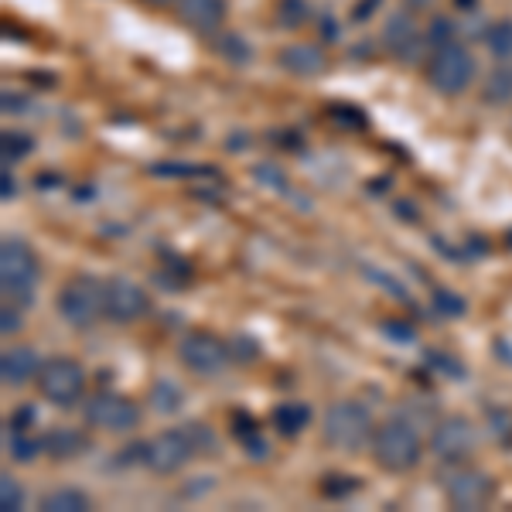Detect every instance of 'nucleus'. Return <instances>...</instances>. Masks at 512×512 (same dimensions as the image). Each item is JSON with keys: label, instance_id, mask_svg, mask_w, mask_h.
I'll return each instance as SVG.
<instances>
[{"label": "nucleus", "instance_id": "obj_27", "mask_svg": "<svg viewBox=\"0 0 512 512\" xmlns=\"http://www.w3.org/2000/svg\"><path fill=\"white\" fill-rule=\"evenodd\" d=\"M181 431L188 434V441H192L195 454H212V451L219 448V444H216V434L209 431V424H185Z\"/></svg>", "mask_w": 512, "mask_h": 512}, {"label": "nucleus", "instance_id": "obj_22", "mask_svg": "<svg viewBox=\"0 0 512 512\" xmlns=\"http://www.w3.org/2000/svg\"><path fill=\"white\" fill-rule=\"evenodd\" d=\"M485 45H489V52L499 62H512V18H502V21L489 24V31H485Z\"/></svg>", "mask_w": 512, "mask_h": 512}, {"label": "nucleus", "instance_id": "obj_7", "mask_svg": "<svg viewBox=\"0 0 512 512\" xmlns=\"http://www.w3.org/2000/svg\"><path fill=\"white\" fill-rule=\"evenodd\" d=\"M444 495L454 509L461 512H472V509H485L495 495L492 478L478 468H468L465 461L461 465H451V472L444 475Z\"/></svg>", "mask_w": 512, "mask_h": 512}, {"label": "nucleus", "instance_id": "obj_6", "mask_svg": "<svg viewBox=\"0 0 512 512\" xmlns=\"http://www.w3.org/2000/svg\"><path fill=\"white\" fill-rule=\"evenodd\" d=\"M0 284L11 297L31 301V291L38 284V256L24 239L7 236L0 243Z\"/></svg>", "mask_w": 512, "mask_h": 512}, {"label": "nucleus", "instance_id": "obj_11", "mask_svg": "<svg viewBox=\"0 0 512 512\" xmlns=\"http://www.w3.org/2000/svg\"><path fill=\"white\" fill-rule=\"evenodd\" d=\"M431 448L444 465H461L475 451V424L468 417H444L431 434Z\"/></svg>", "mask_w": 512, "mask_h": 512}, {"label": "nucleus", "instance_id": "obj_2", "mask_svg": "<svg viewBox=\"0 0 512 512\" xmlns=\"http://www.w3.org/2000/svg\"><path fill=\"white\" fill-rule=\"evenodd\" d=\"M475 72H478L475 55L468 52L461 41L437 45L431 52V59H427V65H424L427 82H431L441 96H461L475 82Z\"/></svg>", "mask_w": 512, "mask_h": 512}, {"label": "nucleus", "instance_id": "obj_19", "mask_svg": "<svg viewBox=\"0 0 512 512\" xmlns=\"http://www.w3.org/2000/svg\"><path fill=\"white\" fill-rule=\"evenodd\" d=\"M4 448H7V458H14V461H21V465H28V461H35L38 454L45 451V444H41V437H35L31 431H24V427L7 424Z\"/></svg>", "mask_w": 512, "mask_h": 512}, {"label": "nucleus", "instance_id": "obj_13", "mask_svg": "<svg viewBox=\"0 0 512 512\" xmlns=\"http://www.w3.org/2000/svg\"><path fill=\"white\" fill-rule=\"evenodd\" d=\"M280 69L291 72L297 79H315V76H325L328 69H332V59H328V52L315 41H297V45H287L284 52L277 55Z\"/></svg>", "mask_w": 512, "mask_h": 512}, {"label": "nucleus", "instance_id": "obj_37", "mask_svg": "<svg viewBox=\"0 0 512 512\" xmlns=\"http://www.w3.org/2000/svg\"><path fill=\"white\" fill-rule=\"evenodd\" d=\"M403 4H407V11H431V7L437 4V0H403Z\"/></svg>", "mask_w": 512, "mask_h": 512}, {"label": "nucleus", "instance_id": "obj_24", "mask_svg": "<svg viewBox=\"0 0 512 512\" xmlns=\"http://www.w3.org/2000/svg\"><path fill=\"white\" fill-rule=\"evenodd\" d=\"M35 151V140H31L28 134H21V130H7L4 134V161H21L28 158V154Z\"/></svg>", "mask_w": 512, "mask_h": 512}, {"label": "nucleus", "instance_id": "obj_9", "mask_svg": "<svg viewBox=\"0 0 512 512\" xmlns=\"http://www.w3.org/2000/svg\"><path fill=\"white\" fill-rule=\"evenodd\" d=\"M178 359L195 376H216L229 362V345L212 332H188L178 345Z\"/></svg>", "mask_w": 512, "mask_h": 512}, {"label": "nucleus", "instance_id": "obj_23", "mask_svg": "<svg viewBox=\"0 0 512 512\" xmlns=\"http://www.w3.org/2000/svg\"><path fill=\"white\" fill-rule=\"evenodd\" d=\"M311 21V4L308 0H277V24L287 31H297Z\"/></svg>", "mask_w": 512, "mask_h": 512}, {"label": "nucleus", "instance_id": "obj_12", "mask_svg": "<svg viewBox=\"0 0 512 512\" xmlns=\"http://www.w3.org/2000/svg\"><path fill=\"white\" fill-rule=\"evenodd\" d=\"M195 458V448L185 431H164L144 444V465L158 475H175Z\"/></svg>", "mask_w": 512, "mask_h": 512}, {"label": "nucleus", "instance_id": "obj_17", "mask_svg": "<svg viewBox=\"0 0 512 512\" xmlns=\"http://www.w3.org/2000/svg\"><path fill=\"white\" fill-rule=\"evenodd\" d=\"M270 420H274V427L284 437H297V434H304L311 427V407H308V403H301V400L277 403Z\"/></svg>", "mask_w": 512, "mask_h": 512}, {"label": "nucleus", "instance_id": "obj_16", "mask_svg": "<svg viewBox=\"0 0 512 512\" xmlns=\"http://www.w3.org/2000/svg\"><path fill=\"white\" fill-rule=\"evenodd\" d=\"M38 373H41V359L31 345H14L0 359V379H4V386H14V390L28 386L31 379H38Z\"/></svg>", "mask_w": 512, "mask_h": 512}, {"label": "nucleus", "instance_id": "obj_15", "mask_svg": "<svg viewBox=\"0 0 512 512\" xmlns=\"http://www.w3.org/2000/svg\"><path fill=\"white\" fill-rule=\"evenodd\" d=\"M383 41H386V48H390L396 59L410 62V59H417V55H420V48H424L427 38L420 35V28H417V21L410 18V11H400V14H393V18L386 21Z\"/></svg>", "mask_w": 512, "mask_h": 512}, {"label": "nucleus", "instance_id": "obj_36", "mask_svg": "<svg viewBox=\"0 0 512 512\" xmlns=\"http://www.w3.org/2000/svg\"><path fill=\"white\" fill-rule=\"evenodd\" d=\"M0 181H4V185H0V192H4V198H14V195H18V185H14L11 171H4V178H0Z\"/></svg>", "mask_w": 512, "mask_h": 512}, {"label": "nucleus", "instance_id": "obj_34", "mask_svg": "<svg viewBox=\"0 0 512 512\" xmlns=\"http://www.w3.org/2000/svg\"><path fill=\"white\" fill-rule=\"evenodd\" d=\"M379 4H383V0H359V4L352 7V21H355V24H359V21H366L369 14H373Z\"/></svg>", "mask_w": 512, "mask_h": 512}, {"label": "nucleus", "instance_id": "obj_5", "mask_svg": "<svg viewBox=\"0 0 512 512\" xmlns=\"http://www.w3.org/2000/svg\"><path fill=\"white\" fill-rule=\"evenodd\" d=\"M38 390L55 407H76L82 393H86V369L76 359H69V355L45 359L38 373Z\"/></svg>", "mask_w": 512, "mask_h": 512}, {"label": "nucleus", "instance_id": "obj_1", "mask_svg": "<svg viewBox=\"0 0 512 512\" xmlns=\"http://www.w3.org/2000/svg\"><path fill=\"white\" fill-rule=\"evenodd\" d=\"M321 434H325V444L335 451H359L373 441L376 424L373 414L362 407L359 400H335L332 407L321 417Z\"/></svg>", "mask_w": 512, "mask_h": 512}, {"label": "nucleus", "instance_id": "obj_20", "mask_svg": "<svg viewBox=\"0 0 512 512\" xmlns=\"http://www.w3.org/2000/svg\"><path fill=\"white\" fill-rule=\"evenodd\" d=\"M482 99L489 106H506L512 103V62H502L485 76L482 82Z\"/></svg>", "mask_w": 512, "mask_h": 512}, {"label": "nucleus", "instance_id": "obj_39", "mask_svg": "<svg viewBox=\"0 0 512 512\" xmlns=\"http://www.w3.org/2000/svg\"><path fill=\"white\" fill-rule=\"evenodd\" d=\"M478 0H458V7H475Z\"/></svg>", "mask_w": 512, "mask_h": 512}, {"label": "nucleus", "instance_id": "obj_8", "mask_svg": "<svg viewBox=\"0 0 512 512\" xmlns=\"http://www.w3.org/2000/svg\"><path fill=\"white\" fill-rule=\"evenodd\" d=\"M89 427L96 431H110V434H127L134 431L140 424V407L130 396H120V393H96L93 400L86 403L82 410Z\"/></svg>", "mask_w": 512, "mask_h": 512}, {"label": "nucleus", "instance_id": "obj_4", "mask_svg": "<svg viewBox=\"0 0 512 512\" xmlns=\"http://www.w3.org/2000/svg\"><path fill=\"white\" fill-rule=\"evenodd\" d=\"M59 315L65 325L72 328H89L106 315V284L89 274H76L65 280L59 291Z\"/></svg>", "mask_w": 512, "mask_h": 512}, {"label": "nucleus", "instance_id": "obj_30", "mask_svg": "<svg viewBox=\"0 0 512 512\" xmlns=\"http://www.w3.org/2000/svg\"><path fill=\"white\" fill-rule=\"evenodd\" d=\"M359 489V482L355 478H349V475H328L325 482H321V492L328 495V499H338V495H349V492H355Z\"/></svg>", "mask_w": 512, "mask_h": 512}, {"label": "nucleus", "instance_id": "obj_28", "mask_svg": "<svg viewBox=\"0 0 512 512\" xmlns=\"http://www.w3.org/2000/svg\"><path fill=\"white\" fill-rule=\"evenodd\" d=\"M434 308L441 311L444 318H461L465 315V297H458L451 291H434Z\"/></svg>", "mask_w": 512, "mask_h": 512}, {"label": "nucleus", "instance_id": "obj_33", "mask_svg": "<svg viewBox=\"0 0 512 512\" xmlns=\"http://www.w3.org/2000/svg\"><path fill=\"white\" fill-rule=\"evenodd\" d=\"M0 318H4V321H0V328H4V335H11V332H18V328H21V315H18V308H4V311H0Z\"/></svg>", "mask_w": 512, "mask_h": 512}, {"label": "nucleus", "instance_id": "obj_10", "mask_svg": "<svg viewBox=\"0 0 512 512\" xmlns=\"http://www.w3.org/2000/svg\"><path fill=\"white\" fill-rule=\"evenodd\" d=\"M151 311V297L144 287L130 277H110L106 280V318L117 325H134Z\"/></svg>", "mask_w": 512, "mask_h": 512}, {"label": "nucleus", "instance_id": "obj_38", "mask_svg": "<svg viewBox=\"0 0 512 512\" xmlns=\"http://www.w3.org/2000/svg\"><path fill=\"white\" fill-rule=\"evenodd\" d=\"M140 4H151V7H168V4H178V0H140Z\"/></svg>", "mask_w": 512, "mask_h": 512}, {"label": "nucleus", "instance_id": "obj_21", "mask_svg": "<svg viewBox=\"0 0 512 512\" xmlns=\"http://www.w3.org/2000/svg\"><path fill=\"white\" fill-rule=\"evenodd\" d=\"M41 509L45 512H89L93 502H89V495L79 489H55L41 499Z\"/></svg>", "mask_w": 512, "mask_h": 512}, {"label": "nucleus", "instance_id": "obj_25", "mask_svg": "<svg viewBox=\"0 0 512 512\" xmlns=\"http://www.w3.org/2000/svg\"><path fill=\"white\" fill-rule=\"evenodd\" d=\"M24 506V489L14 475H0V509L4 512H18Z\"/></svg>", "mask_w": 512, "mask_h": 512}, {"label": "nucleus", "instance_id": "obj_31", "mask_svg": "<svg viewBox=\"0 0 512 512\" xmlns=\"http://www.w3.org/2000/svg\"><path fill=\"white\" fill-rule=\"evenodd\" d=\"M427 45H448V41H454V28H451V21H444V18H437L431 28H427Z\"/></svg>", "mask_w": 512, "mask_h": 512}, {"label": "nucleus", "instance_id": "obj_18", "mask_svg": "<svg viewBox=\"0 0 512 512\" xmlns=\"http://www.w3.org/2000/svg\"><path fill=\"white\" fill-rule=\"evenodd\" d=\"M41 444H45V451L52 454L55 461H65V458H79L89 441L76 427H55V431H48L41 437Z\"/></svg>", "mask_w": 512, "mask_h": 512}, {"label": "nucleus", "instance_id": "obj_26", "mask_svg": "<svg viewBox=\"0 0 512 512\" xmlns=\"http://www.w3.org/2000/svg\"><path fill=\"white\" fill-rule=\"evenodd\" d=\"M151 403H154V410H161V414H175L181 407V390L171 383H158L151 390Z\"/></svg>", "mask_w": 512, "mask_h": 512}, {"label": "nucleus", "instance_id": "obj_35", "mask_svg": "<svg viewBox=\"0 0 512 512\" xmlns=\"http://www.w3.org/2000/svg\"><path fill=\"white\" fill-rule=\"evenodd\" d=\"M383 332L393 335V338H403V342H410V338H414V328H407V325H383Z\"/></svg>", "mask_w": 512, "mask_h": 512}, {"label": "nucleus", "instance_id": "obj_29", "mask_svg": "<svg viewBox=\"0 0 512 512\" xmlns=\"http://www.w3.org/2000/svg\"><path fill=\"white\" fill-rule=\"evenodd\" d=\"M216 48L226 55L229 62H246V59H250V48H246V41L239 35H222Z\"/></svg>", "mask_w": 512, "mask_h": 512}, {"label": "nucleus", "instance_id": "obj_14", "mask_svg": "<svg viewBox=\"0 0 512 512\" xmlns=\"http://www.w3.org/2000/svg\"><path fill=\"white\" fill-rule=\"evenodd\" d=\"M175 14L195 35H216L226 24V0H178Z\"/></svg>", "mask_w": 512, "mask_h": 512}, {"label": "nucleus", "instance_id": "obj_32", "mask_svg": "<svg viewBox=\"0 0 512 512\" xmlns=\"http://www.w3.org/2000/svg\"><path fill=\"white\" fill-rule=\"evenodd\" d=\"M243 448L250 451V458H267V454H270L267 441H263V437H260V431L246 434V437H243Z\"/></svg>", "mask_w": 512, "mask_h": 512}, {"label": "nucleus", "instance_id": "obj_3", "mask_svg": "<svg viewBox=\"0 0 512 512\" xmlns=\"http://www.w3.org/2000/svg\"><path fill=\"white\" fill-rule=\"evenodd\" d=\"M373 458L379 468L386 472L400 475V472H410V468L420 465V437L407 420H386V424L376 427L373 434Z\"/></svg>", "mask_w": 512, "mask_h": 512}]
</instances>
